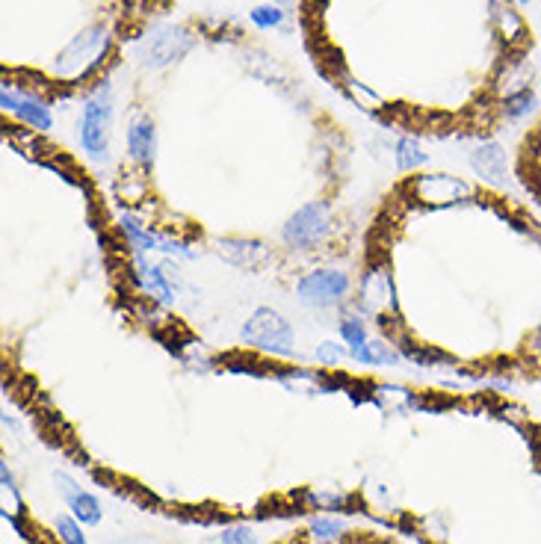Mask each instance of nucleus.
<instances>
[{
	"label": "nucleus",
	"instance_id": "obj_1",
	"mask_svg": "<svg viewBox=\"0 0 541 544\" xmlns=\"http://www.w3.org/2000/svg\"><path fill=\"white\" fill-rule=\"evenodd\" d=\"M80 145L89 157L101 160L110 151V128H113V89L110 83L95 86V92L83 101L80 110Z\"/></svg>",
	"mask_w": 541,
	"mask_h": 544
},
{
	"label": "nucleus",
	"instance_id": "obj_2",
	"mask_svg": "<svg viewBox=\"0 0 541 544\" xmlns=\"http://www.w3.org/2000/svg\"><path fill=\"white\" fill-rule=\"evenodd\" d=\"M240 338L246 346L252 349H261V352H270V355H293V346H296V332L290 326V320L284 314H278L275 308H258L252 311V317L243 323L240 329Z\"/></svg>",
	"mask_w": 541,
	"mask_h": 544
},
{
	"label": "nucleus",
	"instance_id": "obj_3",
	"mask_svg": "<svg viewBox=\"0 0 541 544\" xmlns=\"http://www.w3.org/2000/svg\"><path fill=\"white\" fill-rule=\"evenodd\" d=\"M332 234V207L326 202H308L299 207L281 228V240L293 252H314Z\"/></svg>",
	"mask_w": 541,
	"mask_h": 544
},
{
	"label": "nucleus",
	"instance_id": "obj_4",
	"mask_svg": "<svg viewBox=\"0 0 541 544\" xmlns=\"http://www.w3.org/2000/svg\"><path fill=\"white\" fill-rule=\"evenodd\" d=\"M190 48H193L190 30L163 24V27L151 30L148 36H142V42L136 45V60L145 68H166L175 60H181Z\"/></svg>",
	"mask_w": 541,
	"mask_h": 544
},
{
	"label": "nucleus",
	"instance_id": "obj_5",
	"mask_svg": "<svg viewBox=\"0 0 541 544\" xmlns=\"http://www.w3.org/2000/svg\"><path fill=\"white\" fill-rule=\"evenodd\" d=\"M349 296V275L340 270H314L296 284V299L299 305L311 311H329L346 302Z\"/></svg>",
	"mask_w": 541,
	"mask_h": 544
},
{
	"label": "nucleus",
	"instance_id": "obj_6",
	"mask_svg": "<svg viewBox=\"0 0 541 544\" xmlns=\"http://www.w3.org/2000/svg\"><path fill=\"white\" fill-rule=\"evenodd\" d=\"M119 228H122V234L128 237V243L134 246V252H163V255H175V258H181V261H193L196 258V252L187 246V243H181V240H175V237H166V234H157V231H151V228H145L142 222H136L134 216H122L119 219Z\"/></svg>",
	"mask_w": 541,
	"mask_h": 544
},
{
	"label": "nucleus",
	"instance_id": "obj_7",
	"mask_svg": "<svg viewBox=\"0 0 541 544\" xmlns=\"http://www.w3.org/2000/svg\"><path fill=\"white\" fill-rule=\"evenodd\" d=\"M104 51H107V30L104 27H92L83 36H77L63 51V57L57 60V74L77 77V74L89 71L95 60H101Z\"/></svg>",
	"mask_w": 541,
	"mask_h": 544
},
{
	"label": "nucleus",
	"instance_id": "obj_8",
	"mask_svg": "<svg viewBox=\"0 0 541 544\" xmlns=\"http://www.w3.org/2000/svg\"><path fill=\"white\" fill-rule=\"evenodd\" d=\"M0 104H3L6 113H15L33 131H51V125H54V116H51L48 104L39 101L30 92H18L12 83H3L0 86Z\"/></svg>",
	"mask_w": 541,
	"mask_h": 544
},
{
	"label": "nucleus",
	"instance_id": "obj_9",
	"mask_svg": "<svg viewBox=\"0 0 541 544\" xmlns=\"http://www.w3.org/2000/svg\"><path fill=\"white\" fill-rule=\"evenodd\" d=\"M134 281L148 299H154L160 305H175V299H178V290H175L166 267L163 264H148L139 252L134 255Z\"/></svg>",
	"mask_w": 541,
	"mask_h": 544
},
{
	"label": "nucleus",
	"instance_id": "obj_10",
	"mask_svg": "<svg viewBox=\"0 0 541 544\" xmlns=\"http://www.w3.org/2000/svg\"><path fill=\"white\" fill-rule=\"evenodd\" d=\"M54 482H57V491L66 497L68 509H71V515L80 521V524H101V503H98V497H92L89 491H83L74 479L68 474H54Z\"/></svg>",
	"mask_w": 541,
	"mask_h": 544
},
{
	"label": "nucleus",
	"instance_id": "obj_11",
	"mask_svg": "<svg viewBox=\"0 0 541 544\" xmlns=\"http://www.w3.org/2000/svg\"><path fill=\"white\" fill-rule=\"evenodd\" d=\"M471 169H474L485 184L500 187L506 181V175H509V160H506L503 145L500 142H491V139L482 142V145H476L474 151H471Z\"/></svg>",
	"mask_w": 541,
	"mask_h": 544
},
{
	"label": "nucleus",
	"instance_id": "obj_12",
	"mask_svg": "<svg viewBox=\"0 0 541 544\" xmlns=\"http://www.w3.org/2000/svg\"><path fill=\"white\" fill-rule=\"evenodd\" d=\"M219 258H225L234 267L243 270H258L264 261H270V249L261 240H243V237H225L216 243Z\"/></svg>",
	"mask_w": 541,
	"mask_h": 544
},
{
	"label": "nucleus",
	"instance_id": "obj_13",
	"mask_svg": "<svg viewBox=\"0 0 541 544\" xmlns=\"http://www.w3.org/2000/svg\"><path fill=\"white\" fill-rule=\"evenodd\" d=\"M397 299H394V281L385 270H373L364 275L361 281V308L382 314V311H394Z\"/></svg>",
	"mask_w": 541,
	"mask_h": 544
},
{
	"label": "nucleus",
	"instance_id": "obj_14",
	"mask_svg": "<svg viewBox=\"0 0 541 544\" xmlns=\"http://www.w3.org/2000/svg\"><path fill=\"white\" fill-rule=\"evenodd\" d=\"M128 154L136 166L148 169L154 163V154H157V128L151 119L139 116L128 125Z\"/></svg>",
	"mask_w": 541,
	"mask_h": 544
},
{
	"label": "nucleus",
	"instance_id": "obj_15",
	"mask_svg": "<svg viewBox=\"0 0 541 544\" xmlns=\"http://www.w3.org/2000/svg\"><path fill=\"white\" fill-rule=\"evenodd\" d=\"M414 193L423 199V202H459L462 196H471L468 184L459 181V178H450V175H426L417 181Z\"/></svg>",
	"mask_w": 541,
	"mask_h": 544
},
{
	"label": "nucleus",
	"instance_id": "obj_16",
	"mask_svg": "<svg viewBox=\"0 0 541 544\" xmlns=\"http://www.w3.org/2000/svg\"><path fill=\"white\" fill-rule=\"evenodd\" d=\"M349 358H352V361H358V364H364V367L400 364V355H397L388 343H382V340H367V343H361V346L349 349Z\"/></svg>",
	"mask_w": 541,
	"mask_h": 544
},
{
	"label": "nucleus",
	"instance_id": "obj_17",
	"mask_svg": "<svg viewBox=\"0 0 541 544\" xmlns=\"http://www.w3.org/2000/svg\"><path fill=\"white\" fill-rule=\"evenodd\" d=\"M533 110H536V95H533L530 86L527 89H518V92H509L506 101H503V116L509 122H518V119L530 116Z\"/></svg>",
	"mask_w": 541,
	"mask_h": 544
},
{
	"label": "nucleus",
	"instance_id": "obj_18",
	"mask_svg": "<svg viewBox=\"0 0 541 544\" xmlns=\"http://www.w3.org/2000/svg\"><path fill=\"white\" fill-rule=\"evenodd\" d=\"M426 160H429V157H426L423 145H420L414 136H403V139L397 142V163H400V169H403V172H414V169H420Z\"/></svg>",
	"mask_w": 541,
	"mask_h": 544
},
{
	"label": "nucleus",
	"instance_id": "obj_19",
	"mask_svg": "<svg viewBox=\"0 0 541 544\" xmlns=\"http://www.w3.org/2000/svg\"><path fill=\"white\" fill-rule=\"evenodd\" d=\"M249 18H252V24H255V27H261V30H272V27H281V24H284L287 12H284L281 6H275V3H264V6H255Z\"/></svg>",
	"mask_w": 541,
	"mask_h": 544
},
{
	"label": "nucleus",
	"instance_id": "obj_20",
	"mask_svg": "<svg viewBox=\"0 0 541 544\" xmlns=\"http://www.w3.org/2000/svg\"><path fill=\"white\" fill-rule=\"evenodd\" d=\"M340 340L349 346V349H355V346H361V343H367V329H364V320H358V317H346L343 323H340Z\"/></svg>",
	"mask_w": 541,
	"mask_h": 544
},
{
	"label": "nucleus",
	"instance_id": "obj_21",
	"mask_svg": "<svg viewBox=\"0 0 541 544\" xmlns=\"http://www.w3.org/2000/svg\"><path fill=\"white\" fill-rule=\"evenodd\" d=\"M57 533H60V539L66 544H89L86 542V536L80 533V521H77V518L60 515V518H57Z\"/></svg>",
	"mask_w": 541,
	"mask_h": 544
},
{
	"label": "nucleus",
	"instance_id": "obj_22",
	"mask_svg": "<svg viewBox=\"0 0 541 544\" xmlns=\"http://www.w3.org/2000/svg\"><path fill=\"white\" fill-rule=\"evenodd\" d=\"M314 355H317V361H320V364H326V367H335V364H340V361L349 355V349H343L340 343L326 340V343H320V346H317V352H314Z\"/></svg>",
	"mask_w": 541,
	"mask_h": 544
},
{
	"label": "nucleus",
	"instance_id": "obj_23",
	"mask_svg": "<svg viewBox=\"0 0 541 544\" xmlns=\"http://www.w3.org/2000/svg\"><path fill=\"white\" fill-rule=\"evenodd\" d=\"M219 542L222 544H255V533H252V527H231V530H222V533H219Z\"/></svg>",
	"mask_w": 541,
	"mask_h": 544
},
{
	"label": "nucleus",
	"instance_id": "obj_24",
	"mask_svg": "<svg viewBox=\"0 0 541 544\" xmlns=\"http://www.w3.org/2000/svg\"><path fill=\"white\" fill-rule=\"evenodd\" d=\"M497 15H500V24H503L506 36H509V39H515V36L521 33V18L515 15V9H512V6H500V9H497Z\"/></svg>",
	"mask_w": 541,
	"mask_h": 544
},
{
	"label": "nucleus",
	"instance_id": "obj_25",
	"mask_svg": "<svg viewBox=\"0 0 541 544\" xmlns=\"http://www.w3.org/2000/svg\"><path fill=\"white\" fill-rule=\"evenodd\" d=\"M340 533V521L335 518H317L314 521V536L317 539H335Z\"/></svg>",
	"mask_w": 541,
	"mask_h": 544
},
{
	"label": "nucleus",
	"instance_id": "obj_26",
	"mask_svg": "<svg viewBox=\"0 0 541 544\" xmlns=\"http://www.w3.org/2000/svg\"><path fill=\"white\" fill-rule=\"evenodd\" d=\"M275 6H281V9H293L296 6V0H272Z\"/></svg>",
	"mask_w": 541,
	"mask_h": 544
},
{
	"label": "nucleus",
	"instance_id": "obj_27",
	"mask_svg": "<svg viewBox=\"0 0 541 544\" xmlns=\"http://www.w3.org/2000/svg\"><path fill=\"white\" fill-rule=\"evenodd\" d=\"M518 3H521V6H530V3H533V0H518Z\"/></svg>",
	"mask_w": 541,
	"mask_h": 544
},
{
	"label": "nucleus",
	"instance_id": "obj_28",
	"mask_svg": "<svg viewBox=\"0 0 541 544\" xmlns=\"http://www.w3.org/2000/svg\"><path fill=\"white\" fill-rule=\"evenodd\" d=\"M539 343H541V329H539Z\"/></svg>",
	"mask_w": 541,
	"mask_h": 544
},
{
	"label": "nucleus",
	"instance_id": "obj_29",
	"mask_svg": "<svg viewBox=\"0 0 541 544\" xmlns=\"http://www.w3.org/2000/svg\"><path fill=\"white\" fill-rule=\"evenodd\" d=\"M539 89H541V77H539Z\"/></svg>",
	"mask_w": 541,
	"mask_h": 544
}]
</instances>
